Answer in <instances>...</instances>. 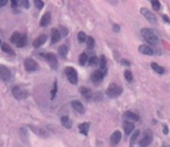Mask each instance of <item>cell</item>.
<instances>
[{
	"instance_id": "obj_1",
	"label": "cell",
	"mask_w": 170,
	"mask_h": 147,
	"mask_svg": "<svg viewBox=\"0 0 170 147\" xmlns=\"http://www.w3.org/2000/svg\"><path fill=\"white\" fill-rule=\"evenodd\" d=\"M141 35L143 36V39L149 42L150 44H158L160 42V38L157 36L156 32L154 31V29H150V28H142L141 29Z\"/></svg>"
},
{
	"instance_id": "obj_2",
	"label": "cell",
	"mask_w": 170,
	"mask_h": 147,
	"mask_svg": "<svg viewBox=\"0 0 170 147\" xmlns=\"http://www.w3.org/2000/svg\"><path fill=\"white\" fill-rule=\"evenodd\" d=\"M122 94V88L116 83H112L108 85L107 90H106V95L108 98H117Z\"/></svg>"
},
{
	"instance_id": "obj_3",
	"label": "cell",
	"mask_w": 170,
	"mask_h": 147,
	"mask_svg": "<svg viewBox=\"0 0 170 147\" xmlns=\"http://www.w3.org/2000/svg\"><path fill=\"white\" fill-rule=\"evenodd\" d=\"M12 94L18 101H23L29 96V91L23 89V88H21V86H14L12 89Z\"/></svg>"
},
{
	"instance_id": "obj_4",
	"label": "cell",
	"mask_w": 170,
	"mask_h": 147,
	"mask_svg": "<svg viewBox=\"0 0 170 147\" xmlns=\"http://www.w3.org/2000/svg\"><path fill=\"white\" fill-rule=\"evenodd\" d=\"M44 56V60L47 61V63L49 64V67L52 70H57L58 68V61H57V56H56L54 53H47L43 55Z\"/></svg>"
},
{
	"instance_id": "obj_5",
	"label": "cell",
	"mask_w": 170,
	"mask_h": 147,
	"mask_svg": "<svg viewBox=\"0 0 170 147\" xmlns=\"http://www.w3.org/2000/svg\"><path fill=\"white\" fill-rule=\"evenodd\" d=\"M24 69L27 72H34L39 69V64L32 57H27L24 60Z\"/></svg>"
},
{
	"instance_id": "obj_6",
	"label": "cell",
	"mask_w": 170,
	"mask_h": 147,
	"mask_svg": "<svg viewBox=\"0 0 170 147\" xmlns=\"http://www.w3.org/2000/svg\"><path fill=\"white\" fill-rule=\"evenodd\" d=\"M64 72H65V75H67V77H68V79H69V82L71 84H77V82H78V74H77L75 68L67 67L64 69Z\"/></svg>"
},
{
	"instance_id": "obj_7",
	"label": "cell",
	"mask_w": 170,
	"mask_h": 147,
	"mask_svg": "<svg viewBox=\"0 0 170 147\" xmlns=\"http://www.w3.org/2000/svg\"><path fill=\"white\" fill-rule=\"evenodd\" d=\"M106 75V70H95L93 72H92V75H91V81H92V83L93 84H99L103 79H104V76Z\"/></svg>"
},
{
	"instance_id": "obj_8",
	"label": "cell",
	"mask_w": 170,
	"mask_h": 147,
	"mask_svg": "<svg viewBox=\"0 0 170 147\" xmlns=\"http://www.w3.org/2000/svg\"><path fill=\"white\" fill-rule=\"evenodd\" d=\"M152 141H153V134H152V132L146 131L145 132V135L141 138L140 141H139V146L140 147H147V146H149L152 144Z\"/></svg>"
},
{
	"instance_id": "obj_9",
	"label": "cell",
	"mask_w": 170,
	"mask_h": 147,
	"mask_svg": "<svg viewBox=\"0 0 170 147\" xmlns=\"http://www.w3.org/2000/svg\"><path fill=\"white\" fill-rule=\"evenodd\" d=\"M140 13L142 14V15L146 18V20H147V21H149L150 23H156V22H157L155 14H154L153 12H150L148 8H145V7H142V8L140 10Z\"/></svg>"
},
{
	"instance_id": "obj_10",
	"label": "cell",
	"mask_w": 170,
	"mask_h": 147,
	"mask_svg": "<svg viewBox=\"0 0 170 147\" xmlns=\"http://www.w3.org/2000/svg\"><path fill=\"white\" fill-rule=\"evenodd\" d=\"M11 77H12L11 70L6 66H1V64H0V81L8 82L11 79Z\"/></svg>"
},
{
	"instance_id": "obj_11",
	"label": "cell",
	"mask_w": 170,
	"mask_h": 147,
	"mask_svg": "<svg viewBox=\"0 0 170 147\" xmlns=\"http://www.w3.org/2000/svg\"><path fill=\"white\" fill-rule=\"evenodd\" d=\"M120 140H121V132L114 131L109 138V144H111V146H117L120 142Z\"/></svg>"
},
{
	"instance_id": "obj_12",
	"label": "cell",
	"mask_w": 170,
	"mask_h": 147,
	"mask_svg": "<svg viewBox=\"0 0 170 147\" xmlns=\"http://www.w3.org/2000/svg\"><path fill=\"white\" fill-rule=\"evenodd\" d=\"M47 39H48V35H47V34H41L39 38H36V39L33 41L34 48H40V47H42V46L47 42Z\"/></svg>"
},
{
	"instance_id": "obj_13",
	"label": "cell",
	"mask_w": 170,
	"mask_h": 147,
	"mask_svg": "<svg viewBox=\"0 0 170 147\" xmlns=\"http://www.w3.org/2000/svg\"><path fill=\"white\" fill-rule=\"evenodd\" d=\"M79 92H80V95H82L85 99H86V101H90V99L93 97L91 89H89V88H86V86H82L80 89H79Z\"/></svg>"
},
{
	"instance_id": "obj_14",
	"label": "cell",
	"mask_w": 170,
	"mask_h": 147,
	"mask_svg": "<svg viewBox=\"0 0 170 147\" xmlns=\"http://www.w3.org/2000/svg\"><path fill=\"white\" fill-rule=\"evenodd\" d=\"M71 106L73 107V110H75L76 112H78V113H80V114L85 113V107H84V105H83L79 101H72V102H71Z\"/></svg>"
},
{
	"instance_id": "obj_15",
	"label": "cell",
	"mask_w": 170,
	"mask_h": 147,
	"mask_svg": "<svg viewBox=\"0 0 170 147\" xmlns=\"http://www.w3.org/2000/svg\"><path fill=\"white\" fill-rule=\"evenodd\" d=\"M50 21H51V14H50V12H47V13H44L42 15V18L40 20V26L41 27H47L50 23Z\"/></svg>"
},
{
	"instance_id": "obj_16",
	"label": "cell",
	"mask_w": 170,
	"mask_h": 147,
	"mask_svg": "<svg viewBox=\"0 0 170 147\" xmlns=\"http://www.w3.org/2000/svg\"><path fill=\"white\" fill-rule=\"evenodd\" d=\"M124 117L128 120V122H131V123H133V122H137L140 118H139V116L136 114V113H134V112H132V111H126L125 113H124Z\"/></svg>"
},
{
	"instance_id": "obj_17",
	"label": "cell",
	"mask_w": 170,
	"mask_h": 147,
	"mask_svg": "<svg viewBox=\"0 0 170 147\" xmlns=\"http://www.w3.org/2000/svg\"><path fill=\"white\" fill-rule=\"evenodd\" d=\"M61 33L57 28H52L51 29V43H56V42H58L61 40Z\"/></svg>"
},
{
	"instance_id": "obj_18",
	"label": "cell",
	"mask_w": 170,
	"mask_h": 147,
	"mask_svg": "<svg viewBox=\"0 0 170 147\" xmlns=\"http://www.w3.org/2000/svg\"><path fill=\"white\" fill-rule=\"evenodd\" d=\"M89 130H90V123H82V124L78 125V131L83 135H88Z\"/></svg>"
},
{
	"instance_id": "obj_19",
	"label": "cell",
	"mask_w": 170,
	"mask_h": 147,
	"mask_svg": "<svg viewBox=\"0 0 170 147\" xmlns=\"http://www.w3.org/2000/svg\"><path fill=\"white\" fill-rule=\"evenodd\" d=\"M139 51L143 55H154V49L150 48L149 46H146V44H141L139 47Z\"/></svg>"
},
{
	"instance_id": "obj_20",
	"label": "cell",
	"mask_w": 170,
	"mask_h": 147,
	"mask_svg": "<svg viewBox=\"0 0 170 147\" xmlns=\"http://www.w3.org/2000/svg\"><path fill=\"white\" fill-rule=\"evenodd\" d=\"M122 127H124V131H125L126 134H131L134 131V129H135L134 124L131 123V122H124L122 123Z\"/></svg>"
},
{
	"instance_id": "obj_21",
	"label": "cell",
	"mask_w": 170,
	"mask_h": 147,
	"mask_svg": "<svg viewBox=\"0 0 170 147\" xmlns=\"http://www.w3.org/2000/svg\"><path fill=\"white\" fill-rule=\"evenodd\" d=\"M61 124H62L65 129H71V127H72V120L69 118L68 116H62V117H61Z\"/></svg>"
},
{
	"instance_id": "obj_22",
	"label": "cell",
	"mask_w": 170,
	"mask_h": 147,
	"mask_svg": "<svg viewBox=\"0 0 170 147\" xmlns=\"http://www.w3.org/2000/svg\"><path fill=\"white\" fill-rule=\"evenodd\" d=\"M150 67H152V69L156 72V74H160V75H162V74H164V68L163 67H161V66H158L157 63H155V62H153V63H150Z\"/></svg>"
},
{
	"instance_id": "obj_23",
	"label": "cell",
	"mask_w": 170,
	"mask_h": 147,
	"mask_svg": "<svg viewBox=\"0 0 170 147\" xmlns=\"http://www.w3.org/2000/svg\"><path fill=\"white\" fill-rule=\"evenodd\" d=\"M21 36H22V33H20V32H14V33L12 34V36H11V42L14 43V44L16 46V43L20 41Z\"/></svg>"
},
{
	"instance_id": "obj_24",
	"label": "cell",
	"mask_w": 170,
	"mask_h": 147,
	"mask_svg": "<svg viewBox=\"0 0 170 147\" xmlns=\"http://www.w3.org/2000/svg\"><path fill=\"white\" fill-rule=\"evenodd\" d=\"M58 55H60L62 58H65V57H67V55H68V47H67L65 44H63V46H61V47L58 48Z\"/></svg>"
},
{
	"instance_id": "obj_25",
	"label": "cell",
	"mask_w": 170,
	"mask_h": 147,
	"mask_svg": "<svg viewBox=\"0 0 170 147\" xmlns=\"http://www.w3.org/2000/svg\"><path fill=\"white\" fill-rule=\"evenodd\" d=\"M89 62V57H88V55L85 54V53H82L80 55H79V64L80 66H85Z\"/></svg>"
},
{
	"instance_id": "obj_26",
	"label": "cell",
	"mask_w": 170,
	"mask_h": 147,
	"mask_svg": "<svg viewBox=\"0 0 170 147\" xmlns=\"http://www.w3.org/2000/svg\"><path fill=\"white\" fill-rule=\"evenodd\" d=\"M86 47H88V49H93L95 48V43H96V41H95V39L92 38V36H88V39H86Z\"/></svg>"
},
{
	"instance_id": "obj_27",
	"label": "cell",
	"mask_w": 170,
	"mask_h": 147,
	"mask_svg": "<svg viewBox=\"0 0 170 147\" xmlns=\"http://www.w3.org/2000/svg\"><path fill=\"white\" fill-rule=\"evenodd\" d=\"M1 50H3V51H5L6 54L14 55V51H13V49H12V48H11V46H8L7 43H3V44H1Z\"/></svg>"
},
{
	"instance_id": "obj_28",
	"label": "cell",
	"mask_w": 170,
	"mask_h": 147,
	"mask_svg": "<svg viewBox=\"0 0 170 147\" xmlns=\"http://www.w3.org/2000/svg\"><path fill=\"white\" fill-rule=\"evenodd\" d=\"M140 130H135L134 132H133V134H132V138H131V140H129V142H131V145L133 146L134 144H135V141H136V139L139 138V135H140Z\"/></svg>"
},
{
	"instance_id": "obj_29",
	"label": "cell",
	"mask_w": 170,
	"mask_h": 147,
	"mask_svg": "<svg viewBox=\"0 0 170 147\" xmlns=\"http://www.w3.org/2000/svg\"><path fill=\"white\" fill-rule=\"evenodd\" d=\"M26 44H27V35L22 34V36H21V39H20V41L16 43V47L22 48V47H24Z\"/></svg>"
},
{
	"instance_id": "obj_30",
	"label": "cell",
	"mask_w": 170,
	"mask_h": 147,
	"mask_svg": "<svg viewBox=\"0 0 170 147\" xmlns=\"http://www.w3.org/2000/svg\"><path fill=\"white\" fill-rule=\"evenodd\" d=\"M99 64H100V68H101V70H106V64H107V61H106V57L103 55V56H100V58H99Z\"/></svg>"
},
{
	"instance_id": "obj_31",
	"label": "cell",
	"mask_w": 170,
	"mask_h": 147,
	"mask_svg": "<svg viewBox=\"0 0 170 147\" xmlns=\"http://www.w3.org/2000/svg\"><path fill=\"white\" fill-rule=\"evenodd\" d=\"M90 66H97V64H99V58L97 57V56H91L90 58H89V62H88Z\"/></svg>"
},
{
	"instance_id": "obj_32",
	"label": "cell",
	"mask_w": 170,
	"mask_h": 147,
	"mask_svg": "<svg viewBox=\"0 0 170 147\" xmlns=\"http://www.w3.org/2000/svg\"><path fill=\"white\" fill-rule=\"evenodd\" d=\"M31 129H32L36 134H39V135H41V137H47V133H46L44 130H42V129H36V127H34V126H31Z\"/></svg>"
},
{
	"instance_id": "obj_33",
	"label": "cell",
	"mask_w": 170,
	"mask_h": 147,
	"mask_svg": "<svg viewBox=\"0 0 170 147\" xmlns=\"http://www.w3.org/2000/svg\"><path fill=\"white\" fill-rule=\"evenodd\" d=\"M77 39H78V41H79L80 43H84V42H86L88 36L85 35V33H84V32H79V33H78V35H77Z\"/></svg>"
},
{
	"instance_id": "obj_34",
	"label": "cell",
	"mask_w": 170,
	"mask_h": 147,
	"mask_svg": "<svg viewBox=\"0 0 170 147\" xmlns=\"http://www.w3.org/2000/svg\"><path fill=\"white\" fill-rule=\"evenodd\" d=\"M56 92H57V81H55V82H54L52 89H51V95H50V99H54V98H55Z\"/></svg>"
},
{
	"instance_id": "obj_35",
	"label": "cell",
	"mask_w": 170,
	"mask_h": 147,
	"mask_svg": "<svg viewBox=\"0 0 170 147\" xmlns=\"http://www.w3.org/2000/svg\"><path fill=\"white\" fill-rule=\"evenodd\" d=\"M150 4L153 6V10L154 11H160V8H161V3L160 1H157V0H152Z\"/></svg>"
},
{
	"instance_id": "obj_36",
	"label": "cell",
	"mask_w": 170,
	"mask_h": 147,
	"mask_svg": "<svg viewBox=\"0 0 170 147\" xmlns=\"http://www.w3.org/2000/svg\"><path fill=\"white\" fill-rule=\"evenodd\" d=\"M124 75H125V78H126L127 82H132L133 81V75H132V71L131 70H125Z\"/></svg>"
},
{
	"instance_id": "obj_37",
	"label": "cell",
	"mask_w": 170,
	"mask_h": 147,
	"mask_svg": "<svg viewBox=\"0 0 170 147\" xmlns=\"http://www.w3.org/2000/svg\"><path fill=\"white\" fill-rule=\"evenodd\" d=\"M58 31H60V33H61V36H67V35L69 34L68 28H65V27H63V26H61V27L58 28Z\"/></svg>"
},
{
	"instance_id": "obj_38",
	"label": "cell",
	"mask_w": 170,
	"mask_h": 147,
	"mask_svg": "<svg viewBox=\"0 0 170 147\" xmlns=\"http://www.w3.org/2000/svg\"><path fill=\"white\" fill-rule=\"evenodd\" d=\"M34 4H35V7L37 10H42L43 6H44V3L42 1V0H34Z\"/></svg>"
},
{
	"instance_id": "obj_39",
	"label": "cell",
	"mask_w": 170,
	"mask_h": 147,
	"mask_svg": "<svg viewBox=\"0 0 170 147\" xmlns=\"http://www.w3.org/2000/svg\"><path fill=\"white\" fill-rule=\"evenodd\" d=\"M113 32L114 33H119L120 32V26L119 25H117V23H113Z\"/></svg>"
},
{
	"instance_id": "obj_40",
	"label": "cell",
	"mask_w": 170,
	"mask_h": 147,
	"mask_svg": "<svg viewBox=\"0 0 170 147\" xmlns=\"http://www.w3.org/2000/svg\"><path fill=\"white\" fill-rule=\"evenodd\" d=\"M20 5H22L24 8H29V1H27V0H23V1H20Z\"/></svg>"
},
{
	"instance_id": "obj_41",
	"label": "cell",
	"mask_w": 170,
	"mask_h": 147,
	"mask_svg": "<svg viewBox=\"0 0 170 147\" xmlns=\"http://www.w3.org/2000/svg\"><path fill=\"white\" fill-rule=\"evenodd\" d=\"M11 4H12V7H13V8H15V7L20 6V1H18V0H12Z\"/></svg>"
},
{
	"instance_id": "obj_42",
	"label": "cell",
	"mask_w": 170,
	"mask_h": 147,
	"mask_svg": "<svg viewBox=\"0 0 170 147\" xmlns=\"http://www.w3.org/2000/svg\"><path fill=\"white\" fill-rule=\"evenodd\" d=\"M93 97H95V98H93L95 101L99 102V101L101 99V94H100V92H98V94H95V96H93Z\"/></svg>"
},
{
	"instance_id": "obj_43",
	"label": "cell",
	"mask_w": 170,
	"mask_h": 147,
	"mask_svg": "<svg viewBox=\"0 0 170 147\" xmlns=\"http://www.w3.org/2000/svg\"><path fill=\"white\" fill-rule=\"evenodd\" d=\"M121 64H122V66H126V67H129V66H131V63H129L127 60H121Z\"/></svg>"
},
{
	"instance_id": "obj_44",
	"label": "cell",
	"mask_w": 170,
	"mask_h": 147,
	"mask_svg": "<svg viewBox=\"0 0 170 147\" xmlns=\"http://www.w3.org/2000/svg\"><path fill=\"white\" fill-rule=\"evenodd\" d=\"M163 133L164 134H168L169 133V130H168V126L167 125H163Z\"/></svg>"
},
{
	"instance_id": "obj_45",
	"label": "cell",
	"mask_w": 170,
	"mask_h": 147,
	"mask_svg": "<svg viewBox=\"0 0 170 147\" xmlns=\"http://www.w3.org/2000/svg\"><path fill=\"white\" fill-rule=\"evenodd\" d=\"M162 18H163V20H164L167 23H170V18H169V16H167V15H163Z\"/></svg>"
},
{
	"instance_id": "obj_46",
	"label": "cell",
	"mask_w": 170,
	"mask_h": 147,
	"mask_svg": "<svg viewBox=\"0 0 170 147\" xmlns=\"http://www.w3.org/2000/svg\"><path fill=\"white\" fill-rule=\"evenodd\" d=\"M7 4V0H0V7H3Z\"/></svg>"
},
{
	"instance_id": "obj_47",
	"label": "cell",
	"mask_w": 170,
	"mask_h": 147,
	"mask_svg": "<svg viewBox=\"0 0 170 147\" xmlns=\"http://www.w3.org/2000/svg\"><path fill=\"white\" fill-rule=\"evenodd\" d=\"M3 44V41H1V39H0V46H1Z\"/></svg>"
}]
</instances>
